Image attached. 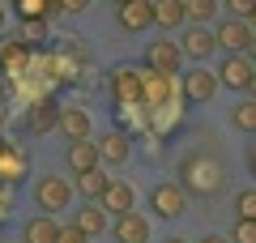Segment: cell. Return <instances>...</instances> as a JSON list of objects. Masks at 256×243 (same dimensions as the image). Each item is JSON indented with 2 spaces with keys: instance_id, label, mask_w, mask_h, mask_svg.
<instances>
[{
  "instance_id": "4",
  "label": "cell",
  "mask_w": 256,
  "mask_h": 243,
  "mask_svg": "<svg viewBox=\"0 0 256 243\" xmlns=\"http://www.w3.org/2000/svg\"><path fill=\"white\" fill-rule=\"evenodd\" d=\"M150 209H154L158 218H166V222H171V218H184L188 214V192L180 188V184H154V192H150Z\"/></svg>"
},
{
  "instance_id": "34",
  "label": "cell",
  "mask_w": 256,
  "mask_h": 243,
  "mask_svg": "<svg viewBox=\"0 0 256 243\" xmlns=\"http://www.w3.org/2000/svg\"><path fill=\"white\" fill-rule=\"evenodd\" d=\"M4 98H9V81L0 77V107H4Z\"/></svg>"
},
{
  "instance_id": "16",
  "label": "cell",
  "mask_w": 256,
  "mask_h": 243,
  "mask_svg": "<svg viewBox=\"0 0 256 243\" xmlns=\"http://www.w3.org/2000/svg\"><path fill=\"white\" fill-rule=\"evenodd\" d=\"M56 116H60V107H56L52 98H43V102H34V107L26 111V120H22V124H26V132H52L56 128Z\"/></svg>"
},
{
  "instance_id": "1",
  "label": "cell",
  "mask_w": 256,
  "mask_h": 243,
  "mask_svg": "<svg viewBox=\"0 0 256 243\" xmlns=\"http://www.w3.org/2000/svg\"><path fill=\"white\" fill-rule=\"evenodd\" d=\"M180 175H184L180 188H184V192H201V196H214V192H222V184H226L222 162L201 158V154H192V158L180 166Z\"/></svg>"
},
{
  "instance_id": "5",
  "label": "cell",
  "mask_w": 256,
  "mask_h": 243,
  "mask_svg": "<svg viewBox=\"0 0 256 243\" xmlns=\"http://www.w3.org/2000/svg\"><path fill=\"white\" fill-rule=\"evenodd\" d=\"M180 64H184V52H180V43H171V38H154V43L146 47V68L150 72L171 77V72H180Z\"/></svg>"
},
{
  "instance_id": "12",
  "label": "cell",
  "mask_w": 256,
  "mask_h": 243,
  "mask_svg": "<svg viewBox=\"0 0 256 243\" xmlns=\"http://www.w3.org/2000/svg\"><path fill=\"white\" fill-rule=\"evenodd\" d=\"M111 234H116V243H150V218H141L132 209V214L111 222Z\"/></svg>"
},
{
  "instance_id": "17",
  "label": "cell",
  "mask_w": 256,
  "mask_h": 243,
  "mask_svg": "<svg viewBox=\"0 0 256 243\" xmlns=\"http://www.w3.org/2000/svg\"><path fill=\"white\" fill-rule=\"evenodd\" d=\"M56 234H60V222L52 214H38L22 226V243H56Z\"/></svg>"
},
{
  "instance_id": "7",
  "label": "cell",
  "mask_w": 256,
  "mask_h": 243,
  "mask_svg": "<svg viewBox=\"0 0 256 243\" xmlns=\"http://www.w3.org/2000/svg\"><path fill=\"white\" fill-rule=\"evenodd\" d=\"M252 72H256V64L248 60V56H226L214 77H218V86H226V90H248V86H252Z\"/></svg>"
},
{
  "instance_id": "24",
  "label": "cell",
  "mask_w": 256,
  "mask_h": 243,
  "mask_svg": "<svg viewBox=\"0 0 256 243\" xmlns=\"http://www.w3.org/2000/svg\"><path fill=\"white\" fill-rule=\"evenodd\" d=\"M230 124L239 128V132H256V98H244L230 107Z\"/></svg>"
},
{
  "instance_id": "28",
  "label": "cell",
  "mask_w": 256,
  "mask_h": 243,
  "mask_svg": "<svg viewBox=\"0 0 256 243\" xmlns=\"http://www.w3.org/2000/svg\"><path fill=\"white\" fill-rule=\"evenodd\" d=\"M235 209H239V218H252L256 222V188H244L235 196Z\"/></svg>"
},
{
  "instance_id": "25",
  "label": "cell",
  "mask_w": 256,
  "mask_h": 243,
  "mask_svg": "<svg viewBox=\"0 0 256 243\" xmlns=\"http://www.w3.org/2000/svg\"><path fill=\"white\" fill-rule=\"evenodd\" d=\"M22 22H47V13L56 9V0H13Z\"/></svg>"
},
{
  "instance_id": "37",
  "label": "cell",
  "mask_w": 256,
  "mask_h": 243,
  "mask_svg": "<svg viewBox=\"0 0 256 243\" xmlns=\"http://www.w3.org/2000/svg\"><path fill=\"white\" fill-rule=\"evenodd\" d=\"M248 26H252V34H256V9H252V18H248Z\"/></svg>"
},
{
  "instance_id": "30",
  "label": "cell",
  "mask_w": 256,
  "mask_h": 243,
  "mask_svg": "<svg viewBox=\"0 0 256 243\" xmlns=\"http://www.w3.org/2000/svg\"><path fill=\"white\" fill-rule=\"evenodd\" d=\"M56 243H86V234L77 230V226H60V234H56Z\"/></svg>"
},
{
  "instance_id": "6",
  "label": "cell",
  "mask_w": 256,
  "mask_h": 243,
  "mask_svg": "<svg viewBox=\"0 0 256 243\" xmlns=\"http://www.w3.org/2000/svg\"><path fill=\"white\" fill-rule=\"evenodd\" d=\"M30 175V158L18 141H0V184H22Z\"/></svg>"
},
{
  "instance_id": "36",
  "label": "cell",
  "mask_w": 256,
  "mask_h": 243,
  "mask_svg": "<svg viewBox=\"0 0 256 243\" xmlns=\"http://www.w3.org/2000/svg\"><path fill=\"white\" fill-rule=\"evenodd\" d=\"M248 60H252V64H256V38H252V47H248Z\"/></svg>"
},
{
  "instance_id": "9",
  "label": "cell",
  "mask_w": 256,
  "mask_h": 243,
  "mask_svg": "<svg viewBox=\"0 0 256 243\" xmlns=\"http://www.w3.org/2000/svg\"><path fill=\"white\" fill-rule=\"evenodd\" d=\"M218 94V77H214L210 68H192V72H184V98L192 102V107H205V102Z\"/></svg>"
},
{
  "instance_id": "31",
  "label": "cell",
  "mask_w": 256,
  "mask_h": 243,
  "mask_svg": "<svg viewBox=\"0 0 256 243\" xmlns=\"http://www.w3.org/2000/svg\"><path fill=\"white\" fill-rule=\"evenodd\" d=\"M56 9L60 13H82V9H90V0H56Z\"/></svg>"
},
{
  "instance_id": "38",
  "label": "cell",
  "mask_w": 256,
  "mask_h": 243,
  "mask_svg": "<svg viewBox=\"0 0 256 243\" xmlns=\"http://www.w3.org/2000/svg\"><path fill=\"white\" fill-rule=\"evenodd\" d=\"M162 243H188V239H180V234H171V239H162Z\"/></svg>"
},
{
  "instance_id": "15",
  "label": "cell",
  "mask_w": 256,
  "mask_h": 243,
  "mask_svg": "<svg viewBox=\"0 0 256 243\" xmlns=\"http://www.w3.org/2000/svg\"><path fill=\"white\" fill-rule=\"evenodd\" d=\"M64 158H68V166H73L77 175H86V171H94V166H102V162H98V145H94V141H68Z\"/></svg>"
},
{
  "instance_id": "33",
  "label": "cell",
  "mask_w": 256,
  "mask_h": 243,
  "mask_svg": "<svg viewBox=\"0 0 256 243\" xmlns=\"http://www.w3.org/2000/svg\"><path fill=\"white\" fill-rule=\"evenodd\" d=\"M201 243H230V239H226V234H205Z\"/></svg>"
},
{
  "instance_id": "3",
  "label": "cell",
  "mask_w": 256,
  "mask_h": 243,
  "mask_svg": "<svg viewBox=\"0 0 256 243\" xmlns=\"http://www.w3.org/2000/svg\"><path fill=\"white\" fill-rule=\"evenodd\" d=\"M252 38H256V34H252V26H248L244 18H226V22L214 26V43H218L226 56H248Z\"/></svg>"
},
{
  "instance_id": "23",
  "label": "cell",
  "mask_w": 256,
  "mask_h": 243,
  "mask_svg": "<svg viewBox=\"0 0 256 243\" xmlns=\"http://www.w3.org/2000/svg\"><path fill=\"white\" fill-rule=\"evenodd\" d=\"M184 13H188L192 26H210L214 13H218V0H184Z\"/></svg>"
},
{
  "instance_id": "27",
  "label": "cell",
  "mask_w": 256,
  "mask_h": 243,
  "mask_svg": "<svg viewBox=\"0 0 256 243\" xmlns=\"http://www.w3.org/2000/svg\"><path fill=\"white\" fill-rule=\"evenodd\" d=\"M226 239L230 243H256V222L252 218H235V226H230Z\"/></svg>"
},
{
  "instance_id": "41",
  "label": "cell",
  "mask_w": 256,
  "mask_h": 243,
  "mask_svg": "<svg viewBox=\"0 0 256 243\" xmlns=\"http://www.w3.org/2000/svg\"><path fill=\"white\" fill-rule=\"evenodd\" d=\"M111 4H116V9H120V4H128V0H111Z\"/></svg>"
},
{
  "instance_id": "22",
  "label": "cell",
  "mask_w": 256,
  "mask_h": 243,
  "mask_svg": "<svg viewBox=\"0 0 256 243\" xmlns=\"http://www.w3.org/2000/svg\"><path fill=\"white\" fill-rule=\"evenodd\" d=\"M73 226L86 234V239H90V234H102V230H107V214H102V205H94V200H90L86 209H77V222Z\"/></svg>"
},
{
  "instance_id": "21",
  "label": "cell",
  "mask_w": 256,
  "mask_h": 243,
  "mask_svg": "<svg viewBox=\"0 0 256 243\" xmlns=\"http://www.w3.org/2000/svg\"><path fill=\"white\" fill-rule=\"evenodd\" d=\"M188 22V13H184V0H154V26L162 30H175Z\"/></svg>"
},
{
  "instance_id": "20",
  "label": "cell",
  "mask_w": 256,
  "mask_h": 243,
  "mask_svg": "<svg viewBox=\"0 0 256 243\" xmlns=\"http://www.w3.org/2000/svg\"><path fill=\"white\" fill-rule=\"evenodd\" d=\"M107 188H111V175H102V166H94V171L77 175V188H73V192H82L86 200H94V205H98Z\"/></svg>"
},
{
  "instance_id": "14",
  "label": "cell",
  "mask_w": 256,
  "mask_h": 243,
  "mask_svg": "<svg viewBox=\"0 0 256 243\" xmlns=\"http://www.w3.org/2000/svg\"><path fill=\"white\" fill-rule=\"evenodd\" d=\"M94 145H98V162H107V166H124L128 154H132L124 132H102V141H94Z\"/></svg>"
},
{
  "instance_id": "26",
  "label": "cell",
  "mask_w": 256,
  "mask_h": 243,
  "mask_svg": "<svg viewBox=\"0 0 256 243\" xmlns=\"http://www.w3.org/2000/svg\"><path fill=\"white\" fill-rule=\"evenodd\" d=\"M18 38L26 47H38L47 38V22H22V30H18Z\"/></svg>"
},
{
  "instance_id": "40",
  "label": "cell",
  "mask_w": 256,
  "mask_h": 243,
  "mask_svg": "<svg viewBox=\"0 0 256 243\" xmlns=\"http://www.w3.org/2000/svg\"><path fill=\"white\" fill-rule=\"evenodd\" d=\"M0 30H4V4H0Z\"/></svg>"
},
{
  "instance_id": "11",
  "label": "cell",
  "mask_w": 256,
  "mask_h": 243,
  "mask_svg": "<svg viewBox=\"0 0 256 243\" xmlns=\"http://www.w3.org/2000/svg\"><path fill=\"white\" fill-rule=\"evenodd\" d=\"M120 26H124L128 34L150 30L154 26V0H128V4H120Z\"/></svg>"
},
{
  "instance_id": "35",
  "label": "cell",
  "mask_w": 256,
  "mask_h": 243,
  "mask_svg": "<svg viewBox=\"0 0 256 243\" xmlns=\"http://www.w3.org/2000/svg\"><path fill=\"white\" fill-rule=\"evenodd\" d=\"M4 124H9V111H4V107H0V132H4Z\"/></svg>"
},
{
  "instance_id": "2",
  "label": "cell",
  "mask_w": 256,
  "mask_h": 243,
  "mask_svg": "<svg viewBox=\"0 0 256 243\" xmlns=\"http://www.w3.org/2000/svg\"><path fill=\"white\" fill-rule=\"evenodd\" d=\"M34 200L43 214H60V209H68V200H73V184L64 180V175H43V180L34 184Z\"/></svg>"
},
{
  "instance_id": "32",
  "label": "cell",
  "mask_w": 256,
  "mask_h": 243,
  "mask_svg": "<svg viewBox=\"0 0 256 243\" xmlns=\"http://www.w3.org/2000/svg\"><path fill=\"white\" fill-rule=\"evenodd\" d=\"M248 171L256 175V145H252V150H248Z\"/></svg>"
},
{
  "instance_id": "10",
  "label": "cell",
  "mask_w": 256,
  "mask_h": 243,
  "mask_svg": "<svg viewBox=\"0 0 256 243\" xmlns=\"http://www.w3.org/2000/svg\"><path fill=\"white\" fill-rule=\"evenodd\" d=\"M56 128L64 132V141H90V111L86 107H60V116H56Z\"/></svg>"
},
{
  "instance_id": "18",
  "label": "cell",
  "mask_w": 256,
  "mask_h": 243,
  "mask_svg": "<svg viewBox=\"0 0 256 243\" xmlns=\"http://www.w3.org/2000/svg\"><path fill=\"white\" fill-rule=\"evenodd\" d=\"M111 94H116L120 102L124 98H141V72L128 68V64H120V68L111 72Z\"/></svg>"
},
{
  "instance_id": "39",
  "label": "cell",
  "mask_w": 256,
  "mask_h": 243,
  "mask_svg": "<svg viewBox=\"0 0 256 243\" xmlns=\"http://www.w3.org/2000/svg\"><path fill=\"white\" fill-rule=\"evenodd\" d=\"M248 90H252V98H256V72H252V86H248Z\"/></svg>"
},
{
  "instance_id": "19",
  "label": "cell",
  "mask_w": 256,
  "mask_h": 243,
  "mask_svg": "<svg viewBox=\"0 0 256 243\" xmlns=\"http://www.w3.org/2000/svg\"><path fill=\"white\" fill-rule=\"evenodd\" d=\"M26 56H30V47L22 38H0V72H22Z\"/></svg>"
},
{
  "instance_id": "29",
  "label": "cell",
  "mask_w": 256,
  "mask_h": 243,
  "mask_svg": "<svg viewBox=\"0 0 256 243\" xmlns=\"http://www.w3.org/2000/svg\"><path fill=\"white\" fill-rule=\"evenodd\" d=\"M222 4H226V9H230V18H252V9H256V0H222Z\"/></svg>"
},
{
  "instance_id": "13",
  "label": "cell",
  "mask_w": 256,
  "mask_h": 243,
  "mask_svg": "<svg viewBox=\"0 0 256 243\" xmlns=\"http://www.w3.org/2000/svg\"><path fill=\"white\" fill-rule=\"evenodd\" d=\"M102 214L107 218H124V214H132V205H137V196H132V188L128 184H120V180H111V188L102 192Z\"/></svg>"
},
{
  "instance_id": "8",
  "label": "cell",
  "mask_w": 256,
  "mask_h": 243,
  "mask_svg": "<svg viewBox=\"0 0 256 243\" xmlns=\"http://www.w3.org/2000/svg\"><path fill=\"white\" fill-rule=\"evenodd\" d=\"M180 52H184V60L205 64L214 52H218V43H214V30H210V26H188V30H184V38H180Z\"/></svg>"
}]
</instances>
